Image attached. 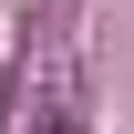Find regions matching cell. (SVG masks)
I'll list each match as a JSON object with an SVG mask.
<instances>
[{"instance_id":"1","label":"cell","mask_w":134,"mask_h":134,"mask_svg":"<svg viewBox=\"0 0 134 134\" xmlns=\"http://www.w3.org/2000/svg\"><path fill=\"white\" fill-rule=\"evenodd\" d=\"M41 134H83V114H41Z\"/></svg>"},{"instance_id":"2","label":"cell","mask_w":134,"mask_h":134,"mask_svg":"<svg viewBox=\"0 0 134 134\" xmlns=\"http://www.w3.org/2000/svg\"><path fill=\"white\" fill-rule=\"evenodd\" d=\"M0 134H10V103H0Z\"/></svg>"}]
</instances>
